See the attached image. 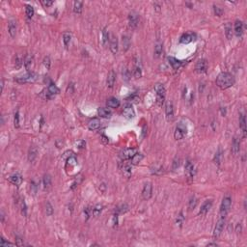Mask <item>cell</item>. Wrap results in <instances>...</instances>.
Wrapping results in <instances>:
<instances>
[{"instance_id": "816d5d0a", "label": "cell", "mask_w": 247, "mask_h": 247, "mask_svg": "<svg viewBox=\"0 0 247 247\" xmlns=\"http://www.w3.org/2000/svg\"><path fill=\"white\" fill-rule=\"evenodd\" d=\"M44 67L48 70L49 67H50V59H49L48 56L44 57Z\"/></svg>"}, {"instance_id": "f907efd6", "label": "cell", "mask_w": 247, "mask_h": 247, "mask_svg": "<svg viewBox=\"0 0 247 247\" xmlns=\"http://www.w3.org/2000/svg\"><path fill=\"white\" fill-rule=\"evenodd\" d=\"M68 164H70V165H72V166H75V165H76L77 162H76V159H75V157H72L69 158V159H68Z\"/></svg>"}, {"instance_id": "5b68a950", "label": "cell", "mask_w": 247, "mask_h": 247, "mask_svg": "<svg viewBox=\"0 0 247 247\" xmlns=\"http://www.w3.org/2000/svg\"><path fill=\"white\" fill-rule=\"evenodd\" d=\"M186 133H187V129H186L185 125H184L182 123H180L176 127L175 133H174V137H175L176 140H181V139L184 138Z\"/></svg>"}, {"instance_id": "ffe728a7", "label": "cell", "mask_w": 247, "mask_h": 247, "mask_svg": "<svg viewBox=\"0 0 247 247\" xmlns=\"http://www.w3.org/2000/svg\"><path fill=\"white\" fill-rule=\"evenodd\" d=\"M235 34L236 37H240L243 33V23H242V21L240 20H236L235 22Z\"/></svg>"}, {"instance_id": "9f6ffc18", "label": "cell", "mask_w": 247, "mask_h": 247, "mask_svg": "<svg viewBox=\"0 0 247 247\" xmlns=\"http://www.w3.org/2000/svg\"><path fill=\"white\" fill-rule=\"evenodd\" d=\"M208 246H217V244L216 243H209Z\"/></svg>"}, {"instance_id": "2e32d148", "label": "cell", "mask_w": 247, "mask_h": 247, "mask_svg": "<svg viewBox=\"0 0 247 247\" xmlns=\"http://www.w3.org/2000/svg\"><path fill=\"white\" fill-rule=\"evenodd\" d=\"M185 175L187 179H192L194 176V166L189 160H187L185 163Z\"/></svg>"}, {"instance_id": "db71d44e", "label": "cell", "mask_w": 247, "mask_h": 247, "mask_svg": "<svg viewBox=\"0 0 247 247\" xmlns=\"http://www.w3.org/2000/svg\"><path fill=\"white\" fill-rule=\"evenodd\" d=\"M0 245H1V246H8V245L12 246L13 243H11V242H8V241H5V239H4L3 237H2L1 241H0Z\"/></svg>"}, {"instance_id": "7dc6e473", "label": "cell", "mask_w": 247, "mask_h": 247, "mask_svg": "<svg viewBox=\"0 0 247 247\" xmlns=\"http://www.w3.org/2000/svg\"><path fill=\"white\" fill-rule=\"evenodd\" d=\"M213 10H214V14H215V16H217V17H221L222 16L223 10H222L221 8H219L217 6H213Z\"/></svg>"}, {"instance_id": "7bdbcfd3", "label": "cell", "mask_w": 247, "mask_h": 247, "mask_svg": "<svg viewBox=\"0 0 247 247\" xmlns=\"http://www.w3.org/2000/svg\"><path fill=\"white\" fill-rule=\"evenodd\" d=\"M45 212H47V214L49 216L52 215V213H53V207L49 202H47V205H45Z\"/></svg>"}, {"instance_id": "9a60e30c", "label": "cell", "mask_w": 247, "mask_h": 247, "mask_svg": "<svg viewBox=\"0 0 247 247\" xmlns=\"http://www.w3.org/2000/svg\"><path fill=\"white\" fill-rule=\"evenodd\" d=\"M212 200H207L202 205V207H201L199 214H201V215H205V214H207L209 212V210L212 209Z\"/></svg>"}, {"instance_id": "603a6c76", "label": "cell", "mask_w": 247, "mask_h": 247, "mask_svg": "<svg viewBox=\"0 0 247 247\" xmlns=\"http://www.w3.org/2000/svg\"><path fill=\"white\" fill-rule=\"evenodd\" d=\"M38 155V149L35 147V146H32V147L29 149L28 152V160L29 162H33L36 158H37Z\"/></svg>"}, {"instance_id": "74e56055", "label": "cell", "mask_w": 247, "mask_h": 247, "mask_svg": "<svg viewBox=\"0 0 247 247\" xmlns=\"http://www.w3.org/2000/svg\"><path fill=\"white\" fill-rule=\"evenodd\" d=\"M43 184L44 186V188H48V187L51 185V178L49 175H44L43 179Z\"/></svg>"}, {"instance_id": "83f0119b", "label": "cell", "mask_w": 247, "mask_h": 247, "mask_svg": "<svg viewBox=\"0 0 247 247\" xmlns=\"http://www.w3.org/2000/svg\"><path fill=\"white\" fill-rule=\"evenodd\" d=\"M107 106L110 108H117L120 106V100L116 98H111L107 100Z\"/></svg>"}, {"instance_id": "f5cc1de1", "label": "cell", "mask_w": 247, "mask_h": 247, "mask_svg": "<svg viewBox=\"0 0 247 247\" xmlns=\"http://www.w3.org/2000/svg\"><path fill=\"white\" fill-rule=\"evenodd\" d=\"M182 222H184V216H182V213L181 212L179 214V216H178V218H177V224L179 226H181Z\"/></svg>"}, {"instance_id": "60d3db41", "label": "cell", "mask_w": 247, "mask_h": 247, "mask_svg": "<svg viewBox=\"0 0 247 247\" xmlns=\"http://www.w3.org/2000/svg\"><path fill=\"white\" fill-rule=\"evenodd\" d=\"M221 158H222V151H221V149L219 148L218 149V151L216 152V154H215V157H214V162L215 163H217V164H220V162H221Z\"/></svg>"}, {"instance_id": "8992f818", "label": "cell", "mask_w": 247, "mask_h": 247, "mask_svg": "<svg viewBox=\"0 0 247 247\" xmlns=\"http://www.w3.org/2000/svg\"><path fill=\"white\" fill-rule=\"evenodd\" d=\"M140 23V17L137 13L131 12L129 15V24L131 28H136Z\"/></svg>"}, {"instance_id": "4dcf8cb0", "label": "cell", "mask_w": 247, "mask_h": 247, "mask_svg": "<svg viewBox=\"0 0 247 247\" xmlns=\"http://www.w3.org/2000/svg\"><path fill=\"white\" fill-rule=\"evenodd\" d=\"M47 92L49 95H57L60 93V90H59L58 87L55 85V84H53V83H50L47 87Z\"/></svg>"}, {"instance_id": "5bb4252c", "label": "cell", "mask_w": 247, "mask_h": 247, "mask_svg": "<svg viewBox=\"0 0 247 247\" xmlns=\"http://www.w3.org/2000/svg\"><path fill=\"white\" fill-rule=\"evenodd\" d=\"M17 21L14 20H10L8 22V33L11 38H15L17 34Z\"/></svg>"}, {"instance_id": "b9f144b4", "label": "cell", "mask_w": 247, "mask_h": 247, "mask_svg": "<svg viewBox=\"0 0 247 247\" xmlns=\"http://www.w3.org/2000/svg\"><path fill=\"white\" fill-rule=\"evenodd\" d=\"M102 205H97L96 206V207L93 209V210H92V213H93V215L94 216H98L99 214L102 212Z\"/></svg>"}, {"instance_id": "f1b7e54d", "label": "cell", "mask_w": 247, "mask_h": 247, "mask_svg": "<svg viewBox=\"0 0 247 247\" xmlns=\"http://www.w3.org/2000/svg\"><path fill=\"white\" fill-rule=\"evenodd\" d=\"M239 127L243 133V137L246 136V121H245V116L243 114H241L239 117Z\"/></svg>"}, {"instance_id": "c3c4849f", "label": "cell", "mask_w": 247, "mask_h": 247, "mask_svg": "<svg viewBox=\"0 0 247 247\" xmlns=\"http://www.w3.org/2000/svg\"><path fill=\"white\" fill-rule=\"evenodd\" d=\"M123 78L125 79V80H129L130 79V74L129 72V71L127 70V69H124V71H123Z\"/></svg>"}, {"instance_id": "7c38bea8", "label": "cell", "mask_w": 247, "mask_h": 247, "mask_svg": "<svg viewBox=\"0 0 247 247\" xmlns=\"http://www.w3.org/2000/svg\"><path fill=\"white\" fill-rule=\"evenodd\" d=\"M196 40V34L195 33H192V32H187V33L184 34L181 37L180 39V42L181 44H189L191 42H193V41Z\"/></svg>"}, {"instance_id": "cb8c5ba5", "label": "cell", "mask_w": 247, "mask_h": 247, "mask_svg": "<svg viewBox=\"0 0 247 247\" xmlns=\"http://www.w3.org/2000/svg\"><path fill=\"white\" fill-rule=\"evenodd\" d=\"M100 127V121L99 119H93L88 124V129L90 130H96Z\"/></svg>"}, {"instance_id": "681fc988", "label": "cell", "mask_w": 247, "mask_h": 247, "mask_svg": "<svg viewBox=\"0 0 247 247\" xmlns=\"http://www.w3.org/2000/svg\"><path fill=\"white\" fill-rule=\"evenodd\" d=\"M180 166V158H175L173 161V170H176L177 168H179Z\"/></svg>"}, {"instance_id": "7402d4cb", "label": "cell", "mask_w": 247, "mask_h": 247, "mask_svg": "<svg viewBox=\"0 0 247 247\" xmlns=\"http://www.w3.org/2000/svg\"><path fill=\"white\" fill-rule=\"evenodd\" d=\"M9 181H10V182L14 185H20L22 182V178L20 174H13V175L9 178Z\"/></svg>"}, {"instance_id": "e0dca14e", "label": "cell", "mask_w": 247, "mask_h": 247, "mask_svg": "<svg viewBox=\"0 0 247 247\" xmlns=\"http://www.w3.org/2000/svg\"><path fill=\"white\" fill-rule=\"evenodd\" d=\"M165 113H166V118L168 121H172L174 119V108H173V104L172 102H168L166 103L165 106Z\"/></svg>"}, {"instance_id": "e575fe53", "label": "cell", "mask_w": 247, "mask_h": 247, "mask_svg": "<svg viewBox=\"0 0 247 247\" xmlns=\"http://www.w3.org/2000/svg\"><path fill=\"white\" fill-rule=\"evenodd\" d=\"M122 42H123V48H124L125 51H127V50L129 49L130 47V40L129 37H127V36H124Z\"/></svg>"}, {"instance_id": "277c9868", "label": "cell", "mask_w": 247, "mask_h": 247, "mask_svg": "<svg viewBox=\"0 0 247 247\" xmlns=\"http://www.w3.org/2000/svg\"><path fill=\"white\" fill-rule=\"evenodd\" d=\"M36 79H37V75L34 74V72H28V74L15 78V80L17 82V83H20V84L28 83V82H34Z\"/></svg>"}, {"instance_id": "44dd1931", "label": "cell", "mask_w": 247, "mask_h": 247, "mask_svg": "<svg viewBox=\"0 0 247 247\" xmlns=\"http://www.w3.org/2000/svg\"><path fill=\"white\" fill-rule=\"evenodd\" d=\"M33 62H34V59H33V56L30 55V54H27V55L24 57L23 59V64H24V67L27 71H30L32 66H33Z\"/></svg>"}, {"instance_id": "ba28073f", "label": "cell", "mask_w": 247, "mask_h": 247, "mask_svg": "<svg viewBox=\"0 0 247 247\" xmlns=\"http://www.w3.org/2000/svg\"><path fill=\"white\" fill-rule=\"evenodd\" d=\"M136 154H137L136 149H133V148L126 149L121 153V158L123 159V160H130V159H131L132 157H133Z\"/></svg>"}, {"instance_id": "ac0fdd59", "label": "cell", "mask_w": 247, "mask_h": 247, "mask_svg": "<svg viewBox=\"0 0 247 247\" xmlns=\"http://www.w3.org/2000/svg\"><path fill=\"white\" fill-rule=\"evenodd\" d=\"M109 43H110V50L113 54H116L118 52V40L117 37L114 35H111L110 39H109Z\"/></svg>"}, {"instance_id": "d590c367", "label": "cell", "mask_w": 247, "mask_h": 247, "mask_svg": "<svg viewBox=\"0 0 247 247\" xmlns=\"http://www.w3.org/2000/svg\"><path fill=\"white\" fill-rule=\"evenodd\" d=\"M143 159V154H138L137 153L133 157H132L130 160H131V164H133V165H136V164H138L141 160Z\"/></svg>"}, {"instance_id": "9c48e42d", "label": "cell", "mask_w": 247, "mask_h": 247, "mask_svg": "<svg viewBox=\"0 0 247 247\" xmlns=\"http://www.w3.org/2000/svg\"><path fill=\"white\" fill-rule=\"evenodd\" d=\"M152 194H153V186H152V184L151 182H147L144 187H143V190H142V197L144 200H149L152 197Z\"/></svg>"}, {"instance_id": "836d02e7", "label": "cell", "mask_w": 247, "mask_h": 247, "mask_svg": "<svg viewBox=\"0 0 247 247\" xmlns=\"http://www.w3.org/2000/svg\"><path fill=\"white\" fill-rule=\"evenodd\" d=\"M25 14L27 19H32L34 16V8L31 5H25Z\"/></svg>"}, {"instance_id": "7a4b0ae2", "label": "cell", "mask_w": 247, "mask_h": 247, "mask_svg": "<svg viewBox=\"0 0 247 247\" xmlns=\"http://www.w3.org/2000/svg\"><path fill=\"white\" fill-rule=\"evenodd\" d=\"M154 91L157 93V103L158 106H162L165 99V87L161 83H157L154 85Z\"/></svg>"}, {"instance_id": "4fadbf2b", "label": "cell", "mask_w": 247, "mask_h": 247, "mask_svg": "<svg viewBox=\"0 0 247 247\" xmlns=\"http://www.w3.org/2000/svg\"><path fill=\"white\" fill-rule=\"evenodd\" d=\"M123 115L127 119H133L135 117V111H134V109L132 107L131 104L126 105V107L124 108V110H123Z\"/></svg>"}, {"instance_id": "1f68e13d", "label": "cell", "mask_w": 247, "mask_h": 247, "mask_svg": "<svg viewBox=\"0 0 247 247\" xmlns=\"http://www.w3.org/2000/svg\"><path fill=\"white\" fill-rule=\"evenodd\" d=\"M82 8H83V2L82 1H75L74 2V12L75 14H81Z\"/></svg>"}, {"instance_id": "3957f363", "label": "cell", "mask_w": 247, "mask_h": 247, "mask_svg": "<svg viewBox=\"0 0 247 247\" xmlns=\"http://www.w3.org/2000/svg\"><path fill=\"white\" fill-rule=\"evenodd\" d=\"M231 204H232V199H231L230 196H226V197L223 198L221 206H220V215H221V217L226 216V214L229 212V210H230Z\"/></svg>"}, {"instance_id": "d6a6232c", "label": "cell", "mask_w": 247, "mask_h": 247, "mask_svg": "<svg viewBox=\"0 0 247 247\" xmlns=\"http://www.w3.org/2000/svg\"><path fill=\"white\" fill-rule=\"evenodd\" d=\"M162 54V44L160 43H157L154 47V57L155 58H159Z\"/></svg>"}, {"instance_id": "484cf974", "label": "cell", "mask_w": 247, "mask_h": 247, "mask_svg": "<svg viewBox=\"0 0 247 247\" xmlns=\"http://www.w3.org/2000/svg\"><path fill=\"white\" fill-rule=\"evenodd\" d=\"M168 61L174 70H178V69H180V67L181 66V62L174 57H168Z\"/></svg>"}, {"instance_id": "d4e9b609", "label": "cell", "mask_w": 247, "mask_h": 247, "mask_svg": "<svg viewBox=\"0 0 247 247\" xmlns=\"http://www.w3.org/2000/svg\"><path fill=\"white\" fill-rule=\"evenodd\" d=\"M121 170H122L123 175L125 176L126 178L130 177V175H131V166H130V164L124 163V165L122 166Z\"/></svg>"}, {"instance_id": "30bf717a", "label": "cell", "mask_w": 247, "mask_h": 247, "mask_svg": "<svg viewBox=\"0 0 247 247\" xmlns=\"http://www.w3.org/2000/svg\"><path fill=\"white\" fill-rule=\"evenodd\" d=\"M195 70L198 74H205L208 70V63L205 59H201L195 65Z\"/></svg>"}, {"instance_id": "ab89813d", "label": "cell", "mask_w": 247, "mask_h": 247, "mask_svg": "<svg viewBox=\"0 0 247 247\" xmlns=\"http://www.w3.org/2000/svg\"><path fill=\"white\" fill-rule=\"evenodd\" d=\"M109 40V34L106 29H103L102 31V45H106Z\"/></svg>"}, {"instance_id": "bcb514c9", "label": "cell", "mask_w": 247, "mask_h": 247, "mask_svg": "<svg viewBox=\"0 0 247 247\" xmlns=\"http://www.w3.org/2000/svg\"><path fill=\"white\" fill-rule=\"evenodd\" d=\"M14 123H15V127L19 129V127H20V115H19V112H17L15 114V120H14Z\"/></svg>"}, {"instance_id": "ee69618b", "label": "cell", "mask_w": 247, "mask_h": 247, "mask_svg": "<svg viewBox=\"0 0 247 247\" xmlns=\"http://www.w3.org/2000/svg\"><path fill=\"white\" fill-rule=\"evenodd\" d=\"M196 205H197V199H196L195 197H192L189 201V203H188L189 209H194L195 207H196Z\"/></svg>"}, {"instance_id": "f6af8a7d", "label": "cell", "mask_w": 247, "mask_h": 247, "mask_svg": "<svg viewBox=\"0 0 247 247\" xmlns=\"http://www.w3.org/2000/svg\"><path fill=\"white\" fill-rule=\"evenodd\" d=\"M117 212H120V213H124V212H126L129 210V207H127V205L126 204H124L122 206H120L119 208H117Z\"/></svg>"}, {"instance_id": "8d00e7d4", "label": "cell", "mask_w": 247, "mask_h": 247, "mask_svg": "<svg viewBox=\"0 0 247 247\" xmlns=\"http://www.w3.org/2000/svg\"><path fill=\"white\" fill-rule=\"evenodd\" d=\"M225 34L228 40H231L233 37V31H232V25L230 23H227L225 25Z\"/></svg>"}, {"instance_id": "d6986e66", "label": "cell", "mask_w": 247, "mask_h": 247, "mask_svg": "<svg viewBox=\"0 0 247 247\" xmlns=\"http://www.w3.org/2000/svg\"><path fill=\"white\" fill-rule=\"evenodd\" d=\"M115 80H116V74L113 70H111L107 75V80H106V84L108 88H112L114 84H115Z\"/></svg>"}, {"instance_id": "6da1fadb", "label": "cell", "mask_w": 247, "mask_h": 247, "mask_svg": "<svg viewBox=\"0 0 247 247\" xmlns=\"http://www.w3.org/2000/svg\"><path fill=\"white\" fill-rule=\"evenodd\" d=\"M235 84V77L230 72H221L216 78V85L220 89H228Z\"/></svg>"}, {"instance_id": "8fae6325", "label": "cell", "mask_w": 247, "mask_h": 247, "mask_svg": "<svg viewBox=\"0 0 247 247\" xmlns=\"http://www.w3.org/2000/svg\"><path fill=\"white\" fill-rule=\"evenodd\" d=\"M132 75L135 78H140L142 76V68H141L140 61L134 59V64H133V71H132Z\"/></svg>"}, {"instance_id": "4316f807", "label": "cell", "mask_w": 247, "mask_h": 247, "mask_svg": "<svg viewBox=\"0 0 247 247\" xmlns=\"http://www.w3.org/2000/svg\"><path fill=\"white\" fill-rule=\"evenodd\" d=\"M240 144H239V140L237 138H234L233 140V143H232V152L234 154H237L239 153V150H240Z\"/></svg>"}, {"instance_id": "11a10c76", "label": "cell", "mask_w": 247, "mask_h": 247, "mask_svg": "<svg viewBox=\"0 0 247 247\" xmlns=\"http://www.w3.org/2000/svg\"><path fill=\"white\" fill-rule=\"evenodd\" d=\"M41 3H42L44 7H49V6H51L52 4H53V2H52V1H42Z\"/></svg>"}, {"instance_id": "f35d334b", "label": "cell", "mask_w": 247, "mask_h": 247, "mask_svg": "<svg viewBox=\"0 0 247 247\" xmlns=\"http://www.w3.org/2000/svg\"><path fill=\"white\" fill-rule=\"evenodd\" d=\"M71 40H72V35L69 33V32L64 33V35H63V42H64V44H65L66 47H68L69 44L71 43Z\"/></svg>"}, {"instance_id": "f546056e", "label": "cell", "mask_w": 247, "mask_h": 247, "mask_svg": "<svg viewBox=\"0 0 247 247\" xmlns=\"http://www.w3.org/2000/svg\"><path fill=\"white\" fill-rule=\"evenodd\" d=\"M99 116L102 118H110L111 117V111L108 110L107 108H99L98 110Z\"/></svg>"}, {"instance_id": "52a82bcc", "label": "cell", "mask_w": 247, "mask_h": 247, "mask_svg": "<svg viewBox=\"0 0 247 247\" xmlns=\"http://www.w3.org/2000/svg\"><path fill=\"white\" fill-rule=\"evenodd\" d=\"M224 225H225V219L224 217H221L216 223V226L214 228V232H213V237L214 239H218L220 236L221 233L224 229Z\"/></svg>"}]
</instances>
